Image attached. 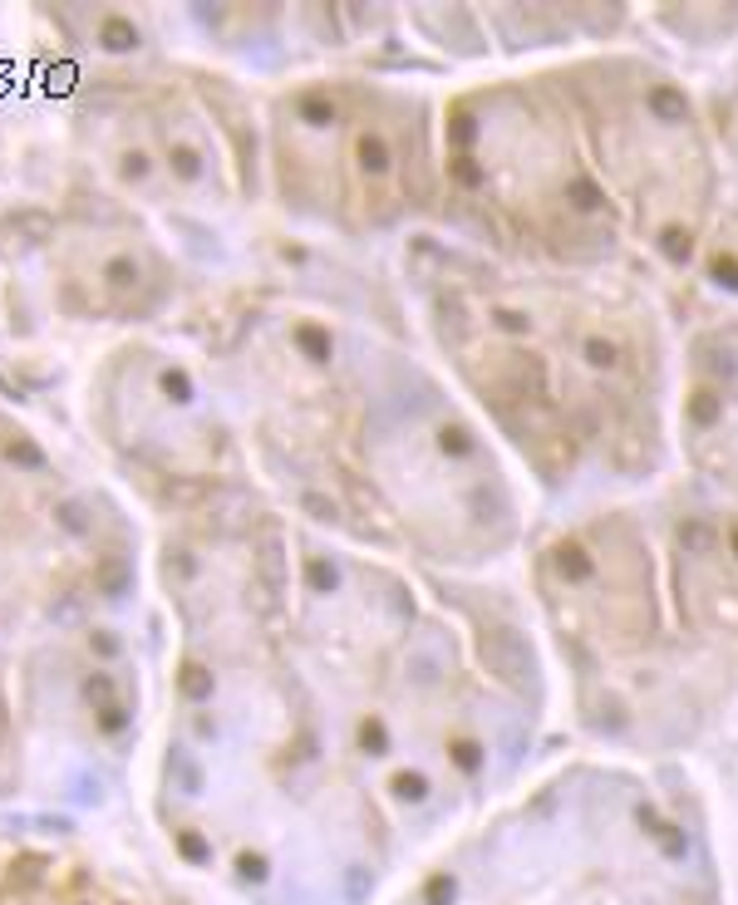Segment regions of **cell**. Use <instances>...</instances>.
<instances>
[{
	"mask_svg": "<svg viewBox=\"0 0 738 905\" xmlns=\"http://www.w3.org/2000/svg\"><path fill=\"white\" fill-rule=\"evenodd\" d=\"M394 792H399V798H423V792H429V782H423L419 778V772H399V778H394Z\"/></svg>",
	"mask_w": 738,
	"mask_h": 905,
	"instance_id": "cell-1",
	"label": "cell"
},
{
	"mask_svg": "<svg viewBox=\"0 0 738 905\" xmlns=\"http://www.w3.org/2000/svg\"><path fill=\"white\" fill-rule=\"evenodd\" d=\"M5 739H10V714H5V704H0V748H5Z\"/></svg>",
	"mask_w": 738,
	"mask_h": 905,
	"instance_id": "cell-4",
	"label": "cell"
},
{
	"mask_svg": "<svg viewBox=\"0 0 738 905\" xmlns=\"http://www.w3.org/2000/svg\"><path fill=\"white\" fill-rule=\"evenodd\" d=\"M241 876H247V880H261V876H266V861H261V856H241Z\"/></svg>",
	"mask_w": 738,
	"mask_h": 905,
	"instance_id": "cell-2",
	"label": "cell"
},
{
	"mask_svg": "<svg viewBox=\"0 0 738 905\" xmlns=\"http://www.w3.org/2000/svg\"><path fill=\"white\" fill-rule=\"evenodd\" d=\"M365 748L369 753H384V729L379 723H365Z\"/></svg>",
	"mask_w": 738,
	"mask_h": 905,
	"instance_id": "cell-3",
	"label": "cell"
}]
</instances>
